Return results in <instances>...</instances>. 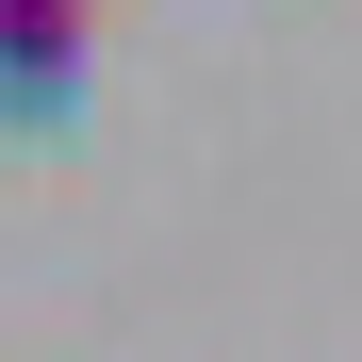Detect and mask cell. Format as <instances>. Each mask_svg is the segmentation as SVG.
Segmentation results:
<instances>
[{"label": "cell", "mask_w": 362, "mask_h": 362, "mask_svg": "<svg viewBox=\"0 0 362 362\" xmlns=\"http://www.w3.org/2000/svg\"><path fill=\"white\" fill-rule=\"evenodd\" d=\"M66 66H83V17H0V83L17 99H49Z\"/></svg>", "instance_id": "1"}]
</instances>
